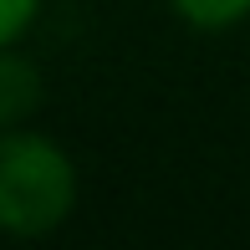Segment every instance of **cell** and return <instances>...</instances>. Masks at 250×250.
Returning <instances> with one entry per match:
<instances>
[{"instance_id": "obj_3", "label": "cell", "mask_w": 250, "mask_h": 250, "mask_svg": "<svg viewBox=\"0 0 250 250\" xmlns=\"http://www.w3.org/2000/svg\"><path fill=\"white\" fill-rule=\"evenodd\" d=\"M168 5L194 31H230L250 16V0H168Z\"/></svg>"}, {"instance_id": "obj_2", "label": "cell", "mask_w": 250, "mask_h": 250, "mask_svg": "<svg viewBox=\"0 0 250 250\" xmlns=\"http://www.w3.org/2000/svg\"><path fill=\"white\" fill-rule=\"evenodd\" d=\"M41 107V66L16 46H0V133L26 128Z\"/></svg>"}, {"instance_id": "obj_4", "label": "cell", "mask_w": 250, "mask_h": 250, "mask_svg": "<svg viewBox=\"0 0 250 250\" xmlns=\"http://www.w3.org/2000/svg\"><path fill=\"white\" fill-rule=\"evenodd\" d=\"M41 16V0H0V46H16Z\"/></svg>"}, {"instance_id": "obj_1", "label": "cell", "mask_w": 250, "mask_h": 250, "mask_svg": "<svg viewBox=\"0 0 250 250\" xmlns=\"http://www.w3.org/2000/svg\"><path fill=\"white\" fill-rule=\"evenodd\" d=\"M82 179L72 153L36 128L0 133V235L41 240L77 209Z\"/></svg>"}]
</instances>
